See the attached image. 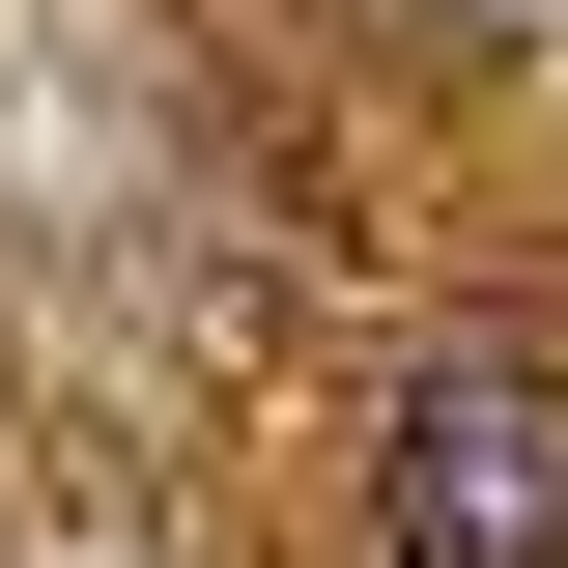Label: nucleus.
Returning a JSON list of instances; mask_svg holds the SVG:
<instances>
[{"label":"nucleus","instance_id":"obj_1","mask_svg":"<svg viewBox=\"0 0 568 568\" xmlns=\"http://www.w3.org/2000/svg\"><path fill=\"white\" fill-rule=\"evenodd\" d=\"M369 540L398 568H568V369L540 342H455L369 455Z\"/></svg>","mask_w":568,"mask_h":568}]
</instances>
